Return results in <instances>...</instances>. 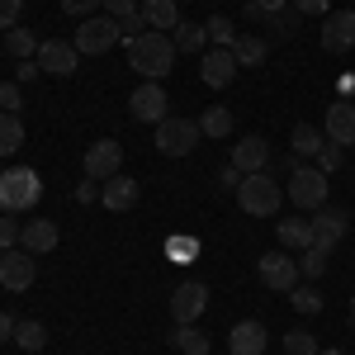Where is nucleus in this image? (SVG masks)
Returning <instances> with one entry per match:
<instances>
[{
  "instance_id": "dca6fc26",
  "label": "nucleus",
  "mask_w": 355,
  "mask_h": 355,
  "mask_svg": "<svg viewBox=\"0 0 355 355\" xmlns=\"http://www.w3.org/2000/svg\"><path fill=\"white\" fill-rule=\"evenodd\" d=\"M322 133H327V142H336V147H351L355 142V100H331L327 105V119H322Z\"/></svg>"
},
{
  "instance_id": "4be33fe9",
  "label": "nucleus",
  "mask_w": 355,
  "mask_h": 355,
  "mask_svg": "<svg viewBox=\"0 0 355 355\" xmlns=\"http://www.w3.org/2000/svg\"><path fill=\"white\" fill-rule=\"evenodd\" d=\"M275 232H279V246H289V251H308L313 246V218H279Z\"/></svg>"
},
{
  "instance_id": "1a4fd4ad",
  "label": "nucleus",
  "mask_w": 355,
  "mask_h": 355,
  "mask_svg": "<svg viewBox=\"0 0 355 355\" xmlns=\"http://www.w3.org/2000/svg\"><path fill=\"white\" fill-rule=\"evenodd\" d=\"M119 171H123V147L114 137H100V142L85 147V175L90 180H114Z\"/></svg>"
},
{
  "instance_id": "f704fd0d",
  "label": "nucleus",
  "mask_w": 355,
  "mask_h": 355,
  "mask_svg": "<svg viewBox=\"0 0 355 355\" xmlns=\"http://www.w3.org/2000/svg\"><path fill=\"white\" fill-rule=\"evenodd\" d=\"M284 355H318V336L313 331H284Z\"/></svg>"
},
{
  "instance_id": "8fccbe9b",
  "label": "nucleus",
  "mask_w": 355,
  "mask_h": 355,
  "mask_svg": "<svg viewBox=\"0 0 355 355\" xmlns=\"http://www.w3.org/2000/svg\"><path fill=\"white\" fill-rule=\"evenodd\" d=\"M318 355H346V351H336V346H327V351H318Z\"/></svg>"
},
{
  "instance_id": "0eeeda50",
  "label": "nucleus",
  "mask_w": 355,
  "mask_h": 355,
  "mask_svg": "<svg viewBox=\"0 0 355 355\" xmlns=\"http://www.w3.org/2000/svg\"><path fill=\"white\" fill-rule=\"evenodd\" d=\"M166 105H171V100H166L162 81H142L133 95H128V114H133L137 123H152V128L166 119Z\"/></svg>"
},
{
  "instance_id": "de8ad7c7",
  "label": "nucleus",
  "mask_w": 355,
  "mask_h": 355,
  "mask_svg": "<svg viewBox=\"0 0 355 355\" xmlns=\"http://www.w3.org/2000/svg\"><path fill=\"white\" fill-rule=\"evenodd\" d=\"M0 341H15V318L10 313H0Z\"/></svg>"
},
{
  "instance_id": "09e8293b",
  "label": "nucleus",
  "mask_w": 355,
  "mask_h": 355,
  "mask_svg": "<svg viewBox=\"0 0 355 355\" xmlns=\"http://www.w3.org/2000/svg\"><path fill=\"white\" fill-rule=\"evenodd\" d=\"M303 166V157H294V152H289V157H284V162H279V171H284V175H294V171H299Z\"/></svg>"
},
{
  "instance_id": "39448f33",
  "label": "nucleus",
  "mask_w": 355,
  "mask_h": 355,
  "mask_svg": "<svg viewBox=\"0 0 355 355\" xmlns=\"http://www.w3.org/2000/svg\"><path fill=\"white\" fill-rule=\"evenodd\" d=\"M199 119H175V114H166L162 123H157V152L162 157H190L194 147H199Z\"/></svg>"
},
{
  "instance_id": "a878e982",
  "label": "nucleus",
  "mask_w": 355,
  "mask_h": 355,
  "mask_svg": "<svg viewBox=\"0 0 355 355\" xmlns=\"http://www.w3.org/2000/svg\"><path fill=\"white\" fill-rule=\"evenodd\" d=\"M24 147V119L0 110V157H15Z\"/></svg>"
},
{
  "instance_id": "ea45409f",
  "label": "nucleus",
  "mask_w": 355,
  "mask_h": 355,
  "mask_svg": "<svg viewBox=\"0 0 355 355\" xmlns=\"http://www.w3.org/2000/svg\"><path fill=\"white\" fill-rule=\"evenodd\" d=\"M67 15H76V19H90V15H100V5L105 0H57Z\"/></svg>"
},
{
  "instance_id": "20e7f679",
  "label": "nucleus",
  "mask_w": 355,
  "mask_h": 355,
  "mask_svg": "<svg viewBox=\"0 0 355 355\" xmlns=\"http://www.w3.org/2000/svg\"><path fill=\"white\" fill-rule=\"evenodd\" d=\"M76 53L81 57H100L110 53L114 43H123V24L114 19V15H90V19H81V28H76Z\"/></svg>"
},
{
  "instance_id": "603ef678",
  "label": "nucleus",
  "mask_w": 355,
  "mask_h": 355,
  "mask_svg": "<svg viewBox=\"0 0 355 355\" xmlns=\"http://www.w3.org/2000/svg\"><path fill=\"white\" fill-rule=\"evenodd\" d=\"M180 5H185V0H180Z\"/></svg>"
},
{
  "instance_id": "b1692460",
  "label": "nucleus",
  "mask_w": 355,
  "mask_h": 355,
  "mask_svg": "<svg viewBox=\"0 0 355 355\" xmlns=\"http://www.w3.org/2000/svg\"><path fill=\"white\" fill-rule=\"evenodd\" d=\"M270 53V43L261 38V33H237V43H232V57H237V67H261Z\"/></svg>"
},
{
  "instance_id": "9d476101",
  "label": "nucleus",
  "mask_w": 355,
  "mask_h": 355,
  "mask_svg": "<svg viewBox=\"0 0 355 355\" xmlns=\"http://www.w3.org/2000/svg\"><path fill=\"white\" fill-rule=\"evenodd\" d=\"M256 275H261V284H266V289L289 294V289L299 284V261H294V256H284V251H270V256H261Z\"/></svg>"
},
{
  "instance_id": "2eb2a0df",
  "label": "nucleus",
  "mask_w": 355,
  "mask_h": 355,
  "mask_svg": "<svg viewBox=\"0 0 355 355\" xmlns=\"http://www.w3.org/2000/svg\"><path fill=\"white\" fill-rule=\"evenodd\" d=\"M33 256H28L24 246H19V251H15V246H10V251H5V256H0V289H10V294H24L28 284H33Z\"/></svg>"
},
{
  "instance_id": "e433bc0d",
  "label": "nucleus",
  "mask_w": 355,
  "mask_h": 355,
  "mask_svg": "<svg viewBox=\"0 0 355 355\" xmlns=\"http://www.w3.org/2000/svg\"><path fill=\"white\" fill-rule=\"evenodd\" d=\"M105 15H114L119 24H128V19L142 15V5H137V0H105Z\"/></svg>"
},
{
  "instance_id": "f03ea898",
  "label": "nucleus",
  "mask_w": 355,
  "mask_h": 355,
  "mask_svg": "<svg viewBox=\"0 0 355 355\" xmlns=\"http://www.w3.org/2000/svg\"><path fill=\"white\" fill-rule=\"evenodd\" d=\"M38 199H43V180H38L33 166H10V171H0V209H5V214H28Z\"/></svg>"
},
{
  "instance_id": "4c0bfd02",
  "label": "nucleus",
  "mask_w": 355,
  "mask_h": 355,
  "mask_svg": "<svg viewBox=\"0 0 355 355\" xmlns=\"http://www.w3.org/2000/svg\"><path fill=\"white\" fill-rule=\"evenodd\" d=\"M341 157H346V147H336V142H322V152H318V171H322V175H331V171L341 166Z\"/></svg>"
},
{
  "instance_id": "473e14b6",
  "label": "nucleus",
  "mask_w": 355,
  "mask_h": 355,
  "mask_svg": "<svg viewBox=\"0 0 355 355\" xmlns=\"http://www.w3.org/2000/svg\"><path fill=\"white\" fill-rule=\"evenodd\" d=\"M299 10H294V5H289V10H279V15H270V19H266V24H270V38H294V33H299Z\"/></svg>"
},
{
  "instance_id": "f257e3e1",
  "label": "nucleus",
  "mask_w": 355,
  "mask_h": 355,
  "mask_svg": "<svg viewBox=\"0 0 355 355\" xmlns=\"http://www.w3.org/2000/svg\"><path fill=\"white\" fill-rule=\"evenodd\" d=\"M123 48H128V67H133L137 76H147V81H166L171 67H175V38L162 33V28H147L137 38H123Z\"/></svg>"
},
{
  "instance_id": "a19ab883",
  "label": "nucleus",
  "mask_w": 355,
  "mask_h": 355,
  "mask_svg": "<svg viewBox=\"0 0 355 355\" xmlns=\"http://www.w3.org/2000/svg\"><path fill=\"white\" fill-rule=\"evenodd\" d=\"M19 232H24V223H15V214H5L0 218V246L10 251V246H19Z\"/></svg>"
},
{
  "instance_id": "cd10ccee",
  "label": "nucleus",
  "mask_w": 355,
  "mask_h": 355,
  "mask_svg": "<svg viewBox=\"0 0 355 355\" xmlns=\"http://www.w3.org/2000/svg\"><path fill=\"white\" fill-rule=\"evenodd\" d=\"M5 53L10 57H19V62H33V57H38V38H33V33H28V28H5Z\"/></svg>"
},
{
  "instance_id": "423d86ee",
  "label": "nucleus",
  "mask_w": 355,
  "mask_h": 355,
  "mask_svg": "<svg viewBox=\"0 0 355 355\" xmlns=\"http://www.w3.org/2000/svg\"><path fill=\"white\" fill-rule=\"evenodd\" d=\"M289 204H299L308 214H318L322 204H327V175L318 171V166H299L294 175H289Z\"/></svg>"
},
{
  "instance_id": "a211bd4d",
  "label": "nucleus",
  "mask_w": 355,
  "mask_h": 355,
  "mask_svg": "<svg viewBox=\"0 0 355 355\" xmlns=\"http://www.w3.org/2000/svg\"><path fill=\"white\" fill-rule=\"evenodd\" d=\"M232 166L242 171V175H256V171H266L270 166V142L256 133H246L242 142H232Z\"/></svg>"
},
{
  "instance_id": "6e6552de",
  "label": "nucleus",
  "mask_w": 355,
  "mask_h": 355,
  "mask_svg": "<svg viewBox=\"0 0 355 355\" xmlns=\"http://www.w3.org/2000/svg\"><path fill=\"white\" fill-rule=\"evenodd\" d=\"M346 232H351V214H346V209H331V204H322V209H318V218H313V246L336 251V246L346 242Z\"/></svg>"
},
{
  "instance_id": "4468645a",
  "label": "nucleus",
  "mask_w": 355,
  "mask_h": 355,
  "mask_svg": "<svg viewBox=\"0 0 355 355\" xmlns=\"http://www.w3.org/2000/svg\"><path fill=\"white\" fill-rule=\"evenodd\" d=\"M237 76V57L232 48H209V53L199 57V81L209 85V90H227Z\"/></svg>"
},
{
  "instance_id": "f8f14e48",
  "label": "nucleus",
  "mask_w": 355,
  "mask_h": 355,
  "mask_svg": "<svg viewBox=\"0 0 355 355\" xmlns=\"http://www.w3.org/2000/svg\"><path fill=\"white\" fill-rule=\"evenodd\" d=\"M318 38H322V48L331 57L351 53L355 48V10H331L327 19H322V28H318Z\"/></svg>"
},
{
  "instance_id": "6ab92c4d",
  "label": "nucleus",
  "mask_w": 355,
  "mask_h": 355,
  "mask_svg": "<svg viewBox=\"0 0 355 355\" xmlns=\"http://www.w3.org/2000/svg\"><path fill=\"white\" fill-rule=\"evenodd\" d=\"M57 242H62V232H57L53 218H28L24 232H19V246H24L28 256H48Z\"/></svg>"
},
{
  "instance_id": "37998d69",
  "label": "nucleus",
  "mask_w": 355,
  "mask_h": 355,
  "mask_svg": "<svg viewBox=\"0 0 355 355\" xmlns=\"http://www.w3.org/2000/svg\"><path fill=\"white\" fill-rule=\"evenodd\" d=\"M289 5H294L299 15H322V19L331 15V0H289Z\"/></svg>"
},
{
  "instance_id": "c03bdc74",
  "label": "nucleus",
  "mask_w": 355,
  "mask_h": 355,
  "mask_svg": "<svg viewBox=\"0 0 355 355\" xmlns=\"http://www.w3.org/2000/svg\"><path fill=\"white\" fill-rule=\"evenodd\" d=\"M38 76H43V67H38V62H19V71H15V81H19V85L38 81Z\"/></svg>"
},
{
  "instance_id": "bb28decb",
  "label": "nucleus",
  "mask_w": 355,
  "mask_h": 355,
  "mask_svg": "<svg viewBox=\"0 0 355 355\" xmlns=\"http://www.w3.org/2000/svg\"><path fill=\"white\" fill-rule=\"evenodd\" d=\"M199 133L204 137H227L232 133V110H227V105H209V110L199 114Z\"/></svg>"
},
{
  "instance_id": "c85d7f7f",
  "label": "nucleus",
  "mask_w": 355,
  "mask_h": 355,
  "mask_svg": "<svg viewBox=\"0 0 355 355\" xmlns=\"http://www.w3.org/2000/svg\"><path fill=\"white\" fill-rule=\"evenodd\" d=\"M15 346L28 355H38L43 346H48V331H43V322H33V318H24V322H15Z\"/></svg>"
},
{
  "instance_id": "a18cd8bd",
  "label": "nucleus",
  "mask_w": 355,
  "mask_h": 355,
  "mask_svg": "<svg viewBox=\"0 0 355 355\" xmlns=\"http://www.w3.org/2000/svg\"><path fill=\"white\" fill-rule=\"evenodd\" d=\"M76 199H81V204L100 199V180H90V175H85V180H81V190H76Z\"/></svg>"
},
{
  "instance_id": "58836bf2",
  "label": "nucleus",
  "mask_w": 355,
  "mask_h": 355,
  "mask_svg": "<svg viewBox=\"0 0 355 355\" xmlns=\"http://www.w3.org/2000/svg\"><path fill=\"white\" fill-rule=\"evenodd\" d=\"M24 95H19V81H0V110L5 114H19Z\"/></svg>"
},
{
  "instance_id": "2f4dec72",
  "label": "nucleus",
  "mask_w": 355,
  "mask_h": 355,
  "mask_svg": "<svg viewBox=\"0 0 355 355\" xmlns=\"http://www.w3.org/2000/svg\"><path fill=\"white\" fill-rule=\"evenodd\" d=\"M299 275L303 279H322V275H327V251H322V246H308L299 256Z\"/></svg>"
},
{
  "instance_id": "79ce46f5",
  "label": "nucleus",
  "mask_w": 355,
  "mask_h": 355,
  "mask_svg": "<svg viewBox=\"0 0 355 355\" xmlns=\"http://www.w3.org/2000/svg\"><path fill=\"white\" fill-rule=\"evenodd\" d=\"M24 15V0H0V28H15Z\"/></svg>"
},
{
  "instance_id": "f3484780",
  "label": "nucleus",
  "mask_w": 355,
  "mask_h": 355,
  "mask_svg": "<svg viewBox=\"0 0 355 355\" xmlns=\"http://www.w3.org/2000/svg\"><path fill=\"white\" fill-rule=\"evenodd\" d=\"M266 346H270V331H266V322H256V318H242V322H232V331H227V351L232 355H266Z\"/></svg>"
},
{
  "instance_id": "49530a36",
  "label": "nucleus",
  "mask_w": 355,
  "mask_h": 355,
  "mask_svg": "<svg viewBox=\"0 0 355 355\" xmlns=\"http://www.w3.org/2000/svg\"><path fill=\"white\" fill-rule=\"evenodd\" d=\"M218 185H227V190H237V185H242V171H237V166H227V171L218 175Z\"/></svg>"
},
{
  "instance_id": "aec40b11",
  "label": "nucleus",
  "mask_w": 355,
  "mask_h": 355,
  "mask_svg": "<svg viewBox=\"0 0 355 355\" xmlns=\"http://www.w3.org/2000/svg\"><path fill=\"white\" fill-rule=\"evenodd\" d=\"M137 194H142V190H137V180L119 171L114 180H105V190H100V199H105V209H114V214H128V209L137 204Z\"/></svg>"
},
{
  "instance_id": "5701e85b",
  "label": "nucleus",
  "mask_w": 355,
  "mask_h": 355,
  "mask_svg": "<svg viewBox=\"0 0 355 355\" xmlns=\"http://www.w3.org/2000/svg\"><path fill=\"white\" fill-rule=\"evenodd\" d=\"M171 346H175L180 355H209V331H199L194 322H175Z\"/></svg>"
},
{
  "instance_id": "7c9ffc66",
  "label": "nucleus",
  "mask_w": 355,
  "mask_h": 355,
  "mask_svg": "<svg viewBox=\"0 0 355 355\" xmlns=\"http://www.w3.org/2000/svg\"><path fill=\"white\" fill-rule=\"evenodd\" d=\"M209 43H214V48H232V43H237V28H232V19H227V15H209Z\"/></svg>"
},
{
  "instance_id": "7ed1b4c3",
  "label": "nucleus",
  "mask_w": 355,
  "mask_h": 355,
  "mask_svg": "<svg viewBox=\"0 0 355 355\" xmlns=\"http://www.w3.org/2000/svg\"><path fill=\"white\" fill-rule=\"evenodd\" d=\"M279 180H275L270 171H256V175H242V185H237V204H242V214L251 218H275L279 214Z\"/></svg>"
},
{
  "instance_id": "3c124183",
  "label": "nucleus",
  "mask_w": 355,
  "mask_h": 355,
  "mask_svg": "<svg viewBox=\"0 0 355 355\" xmlns=\"http://www.w3.org/2000/svg\"><path fill=\"white\" fill-rule=\"evenodd\" d=\"M351 322H355V294H351Z\"/></svg>"
},
{
  "instance_id": "72a5a7b5",
  "label": "nucleus",
  "mask_w": 355,
  "mask_h": 355,
  "mask_svg": "<svg viewBox=\"0 0 355 355\" xmlns=\"http://www.w3.org/2000/svg\"><path fill=\"white\" fill-rule=\"evenodd\" d=\"M289 303H294L299 313H322V294H318L313 284H294V289H289Z\"/></svg>"
},
{
  "instance_id": "c756f323",
  "label": "nucleus",
  "mask_w": 355,
  "mask_h": 355,
  "mask_svg": "<svg viewBox=\"0 0 355 355\" xmlns=\"http://www.w3.org/2000/svg\"><path fill=\"white\" fill-rule=\"evenodd\" d=\"M171 38H175V53H204L209 28H204V24H185V19H180V28H175Z\"/></svg>"
},
{
  "instance_id": "9b49d317",
  "label": "nucleus",
  "mask_w": 355,
  "mask_h": 355,
  "mask_svg": "<svg viewBox=\"0 0 355 355\" xmlns=\"http://www.w3.org/2000/svg\"><path fill=\"white\" fill-rule=\"evenodd\" d=\"M204 308H209V284H199V279L175 284V294H171V322H199Z\"/></svg>"
},
{
  "instance_id": "c9c22d12",
  "label": "nucleus",
  "mask_w": 355,
  "mask_h": 355,
  "mask_svg": "<svg viewBox=\"0 0 355 355\" xmlns=\"http://www.w3.org/2000/svg\"><path fill=\"white\" fill-rule=\"evenodd\" d=\"M279 10H289V0H251V5H246V19L266 24V19H270V15H279Z\"/></svg>"
},
{
  "instance_id": "393cba45",
  "label": "nucleus",
  "mask_w": 355,
  "mask_h": 355,
  "mask_svg": "<svg viewBox=\"0 0 355 355\" xmlns=\"http://www.w3.org/2000/svg\"><path fill=\"white\" fill-rule=\"evenodd\" d=\"M322 142H327V133H318L313 123H299V128L289 133V152L308 162V157H318V152H322Z\"/></svg>"
},
{
  "instance_id": "ddd939ff",
  "label": "nucleus",
  "mask_w": 355,
  "mask_h": 355,
  "mask_svg": "<svg viewBox=\"0 0 355 355\" xmlns=\"http://www.w3.org/2000/svg\"><path fill=\"white\" fill-rule=\"evenodd\" d=\"M48 76H71L76 67H81V53H76V43H62V38H43L38 43V57H33Z\"/></svg>"
},
{
  "instance_id": "412c9836",
  "label": "nucleus",
  "mask_w": 355,
  "mask_h": 355,
  "mask_svg": "<svg viewBox=\"0 0 355 355\" xmlns=\"http://www.w3.org/2000/svg\"><path fill=\"white\" fill-rule=\"evenodd\" d=\"M142 19H147V28L175 33L180 28V0H142Z\"/></svg>"
}]
</instances>
